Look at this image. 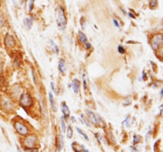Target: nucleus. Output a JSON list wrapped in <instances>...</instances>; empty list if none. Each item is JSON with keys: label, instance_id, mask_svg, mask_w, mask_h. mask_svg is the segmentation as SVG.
Returning a JSON list of instances; mask_svg holds the SVG:
<instances>
[{"label": "nucleus", "instance_id": "17", "mask_svg": "<svg viewBox=\"0 0 163 152\" xmlns=\"http://www.w3.org/2000/svg\"><path fill=\"white\" fill-rule=\"evenodd\" d=\"M149 6H150V9H155L158 6V0H150Z\"/></svg>", "mask_w": 163, "mask_h": 152}, {"label": "nucleus", "instance_id": "24", "mask_svg": "<svg viewBox=\"0 0 163 152\" xmlns=\"http://www.w3.org/2000/svg\"><path fill=\"white\" fill-rule=\"evenodd\" d=\"M6 24V20L3 14H0V27H3Z\"/></svg>", "mask_w": 163, "mask_h": 152}, {"label": "nucleus", "instance_id": "16", "mask_svg": "<svg viewBox=\"0 0 163 152\" xmlns=\"http://www.w3.org/2000/svg\"><path fill=\"white\" fill-rule=\"evenodd\" d=\"M80 121L82 122L84 124H86L88 127H91V124H90L89 121L88 120L87 117L84 115V114H80Z\"/></svg>", "mask_w": 163, "mask_h": 152}, {"label": "nucleus", "instance_id": "38", "mask_svg": "<svg viewBox=\"0 0 163 152\" xmlns=\"http://www.w3.org/2000/svg\"><path fill=\"white\" fill-rule=\"evenodd\" d=\"M2 72H3V65L0 64V75L2 74Z\"/></svg>", "mask_w": 163, "mask_h": 152}, {"label": "nucleus", "instance_id": "32", "mask_svg": "<svg viewBox=\"0 0 163 152\" xmlns=\"http://www.w3.org/2000/svg\"><path fill=\"white\" fill-rule=\"evenodd\" d=\"M113 23H114V25H115V27L119 28V24H118V21H117L116 19H113Z\"/></svg>", "mask_w": 163, "mask_h": 152}, {"label": "nucleus", "instance_id": "26", "mask_svg": "<svg viewBox=\"0 0 163 152\" xmlns=\"http://www.w3.org/2000/svg\"><path fill=\"white\" fill-rule=\"evenodd\" d=\"M34 2H35V0H29V12H31L34 9Z\"/></svg>", "mask_w": 163, "mask_h": 152}, {"label": "nucleus", "instance_id": "5", "mask_svg": "<svg viewBox=\"0 0 163 152\" xmlns=\"http://www.w3.org/2000/svg\"><path fill=\"white\" fill-rule=\"evenodd\" d=\"M14 128L17 131V132L21 136H26L29 133V129L22 122L20 121H15L14 124Z\"/></svg>", "mask_w": 163, "mask_h": 152}, {"label": "nucleus", "instance_id": "12", "mask_svg": "<svg viewBox=\"0 0 163 152\" xmlns=\"http://www.w3.org/2000/svg\"><path fill=\"white\" fill-rule=\"evenodd\" d=\"M49 102H50V105H51L53 111L55 112V111L57 110V107L55 106L54 98H53V93H52V92H49Z\"/></svg>", "mask_w": 163, "mask_h": 152}, {"label": "nucleus", "instance_id": "13", "mask_svg": "<svg viewBox=\"0 0 163 152\" xmlns=\"http://www.w3.org/2000/svg\"><path fill=\"white\" fill-rule=\"evenodd\" d=\"M58 68L61 73H64L65 71V61L64 59H61L58 63Z\"/></svg>", "mask_w": 163, "mask_h": 152}, {"label": "nucleus", "instance_id": "7", "mask_svg": "<svg viewBox=\"0 0 163 152\" xmlns=\"http://www.w3.org/2000/svg\"><path fill=\"white\" fill-rule=\"evenodd\" d=\"M36 142H37V136L34 135H31L26 137L24 141V146L26 147V149L34 148Z\"/></svg>", "mask_w": 163, "mask_h": 152}, {"label": "nucleus", "instance_id": "8", "mask_svg": "<svg viewBox=\"0 0 163 152\" xmlns=\"http://www.w3.org/2000/svg\"><path fill=\"white\" fill-rule=\"evenodd\" d=\"M4 44L7 48H13L16 46V41L12 35L7 33L4 38Z\"/></svg>", "mask_w": 163, "mask_h": 152}, {"label": "nucleus", "instance_id": "33", "mask_svg": "<svg viewBox=\"0 0 163 152\" xmlns=\"http://www.w3.org/2000/svg\"><path fill=\"white\" fill-rule=\"evenodd\" d=\"M159 110H160V114L162 115V117H163V105H161V106H160Z\"/></svg>", "mask_w": 163, "mask_h": 152}, {"label": "nucleus", "instance_id": "9", "mask_svg": "<svg viewBox=\"0 0 163 152\" xmlns=\"http://www.w3.org/2000/svg\"><path fill=\"white\" fill-rule=\"evenodd\" d=\"M61 112L64 114V118H68V117L70 116V110H69V108L68 106L66 103L63 101L61 103Z\"/></svg>", "mask_w": 163, "mask_h": 152}, {"label": "nucleus", "instance_id": "31", "mask_svg": "<svg viewBox=\"0 0 163 152\" xmlns=\"http://www.w3.org/2000/svg\"><path fill=\"white\" fill-rule=\"evenodd\" d=\"M84 45H85V48H86V49H90V48H92V44H90L89 42H86V43L84 44Z\"/></svg>", "mask_w": 163, "mask_h": 152}, {"label": "nucleus", "instance_id": "34", "mask_svg": "<svg viewBox=\"0 0 163 152\" xmlns=\"http://www.w3.org/2000/svg\"><path fill=\"white\" fill-rule=\"evenodd\" d=\"M50 86H51L52 90H53V91H54V92H56V90H55V88H54V83L52 82L51 83H50Z\"/></svg>", "mask_w": 163, "mask_h": 152}, {"label": "nucleus", "instance_id": "4", "mask_svg": "<svg viewBox=\"0 0 163 152\" xmlns=\"http://www.w3.org/2000/svg\"><path fill=\"white\" fill-rule=\"evenodd\" d=\"M0 105L3 110L7 111V112H12L14 109L13 102L7 96H1Z\"/></svg>", "mask_w": 163, "mask_h": 152}, {"label": "nucleus", "instance_id": "37", "mask_svg": "<svg viewBox=\"0 0 163 152\" xmlns=\"http://www.w3.org/2000/svg\"><path fill=\"white\" fill-rule=\"evenodd\" d=\"M142 77H143V80H147V75H145V73H142Z\"/></svg>", "mask_w": 163, "mask_h": 152}, {"label": "nucleus", "instance_id": "22", "mask_svg": "<svg viewBox=\"0 0 163 152\" xmlns=\"http://www.w3.org/2000/svg\"><path fill=\"white\" fill-rule=\"evenodd\" d=\"M129 119H130V117H127L126 118V120L123 121V124H125V126L127 127V128H129V127L131 126V124H132V123H133L131 120H129Z\"/></svg>", "mask_w": 163, "mask_h": 152}, {"label": "nucleus", "instance_id": "29", "mask_svg": "<svg viewBox=\"0 0 163 152\" xmlns=\"http://www.w3.org/2000/svg\"><path fill=\"white\" fill-rule=\"evenodd\" d=\"M31 74H32V77H33V80H34V83H37V79H36V75L35 73H34V70H31Z\"/></svg>", "mask_w": 163, "mask_h": 152}, {"label": "nucleus", "instance_id": "10", "mask_svg": "<svg viewBox=\"0 0 163 152\" xmlns=\"http://www.w3.org/2000/svg\"><path fill=\"white\" fill-rule=\"evenodd\" d=\"M80 82L78 79H73V81L72 82V87L73 90V92L75 94H78V92L80 90Z\"/></svg>", "mask_w": 163, "mask_h": 152}, {"label": "nucleus", "instance_id": "15", "mask_svg": "<svg viewBox=\"0 0 163 152\" xmlns=\"http://www.w3.org/2000/svg\"><path fill=\"white\" fill-rule=\"evenodd\" d=\"M63 146H64V139H63V136L60 134L58 139V151H60L63 148Z\"/></svg>", "mask_w": 163, "mask_h": 152}, {"label": "nucleus", "instance_id": "11", "mask_svg": "<svg viewBox=\"0 0 163 152\" xmlns=\"http://www.w3.org/2000/svg\"><path fill=\"white\" fill-rule=\"evenodd\" d=\"M33 21H34V18H33V17L26 18L24 19V22H23L24 25H25L27 29H30L31 28V26H32Z\"/></svg>", "mask_w": 163, "mask_h": 152}, {"label": "nucleus", "instance_id": "2", "mask_svg": "<svg viewBox=\"0 0 163 152\" xmlns=\"http://www.w3.org/2000/svg\"><path fill=\"white\" fill-rule=\"evenodd\" d=\"M19 104L23 106V108H29L34 105V100L31 94L26 92L21 94L19 98Z\"/></svg>", "mask_w": 163, "mask_h": 152}, {"label": "nucleus", "instance_id": "35", "mask_svg": "<svg viewBox=\"0 0 163 152\" xmlns=\"http://www.w3.org/2000/svg\"><path fill=\"white\" fill-rule=\"evenodd\" d=\"M128 15L130 16V18H135V16L134 15V14H131V13H129V14H128Z\"/></svg>", "mask_w": 163, "mask_h": 152}, {"label": "nucleus", "instance_id": "18", "mask_svg": "<svg viewBox=\"0 0 163 152\" xmlns=\"http://www.w3.org/2000/svg\"><path fill=\"white\" fill-rule=\"evenodd\" d=\"M0 87L3 89L7 87V82H6V80L4 79V77H3V76L0 77Z\"/></svg>", "mask_w": 163, "mask_h": 152}, {"label": "nucleus", "instance_id": "30", "mask_svg": "<svg viewBox=\"0 0 163 152\" xmlns=\"http://www.w3.org/2000/svg\"><path fill=\"white\" fill-rule=\"evenodd\" d=\"M26 152H38V150L36 148H29L26 149Z\"/></svg>", "mask_w": 163, "mask_h": 152}, {"label": "nucleus", "instance_id": "23", "mask_svg": "<svg viewBox=\"0 0 163 152\" xmlns=\"http://www.w3.org/2000/svg\"><path fill=\"white\" fill-rule=\"evenodd\" d=\"M61 129L63 132H65V122H64V117H61Z\"/></svg>", "mask_w": 163, "mask_h": 152}, {"label": "nucleus", "instance_id": "41", "mask_svg": "<svg viewBox=\"0 0 163 152\" xmlns=\"http://www.w3.org/2000/svg\"><path fill=\"white\" fill-rule=\"evenodd\" d=\"M17 150H18V152H23L22 151H21V149H20L18 147H17Z\"/></svg>", "mask_w": 163, "mask_h": 152}, {"label": "nucleus", "instance_id": "27", "mask_svg": "<svg viewBox=\"0 0 163 152\" xmlns=\"http://www.w3.org/2000/svg\"><path fill=\"white\" fill-rule=\"evenodd\" d=\"M118 52L120 54H124L125 53V48L122 45H118Z\"/></svg>", "mask_w": 163, "mask_h": 152}, {"label": "nucleus", "instance_id": "28", "mask_svg": "<svg viewBox=\"0 0 163 152\" xmlns=\"http://www.w3.org/2000/svg\"><path fill=\"white\" fill-rule=\"evenodd\" d=\"M83 85L84 89L86 90L87 89V82H86V77L84 75V74H83Z\"/></svg>", "mask_w": 163, "mask_h": 152}, {"label": "nucleus", "instance_id": "25", "mask_svg": "<svg viewBox=\"0 0 163 152\" xmlns=\"http://www.w3.org/2000/svg\"><path fill=\"white\" fill-rule=\"evenodd\" d=\"M140 141H141L140 136H137V135H134V136H133V142H134V144L138 143Z\"/></svg>", "mask_w": 163, "mask_h": 152}, {"label": "nucleus", "instance_id": "20", "mask_svg": "<svg viewBox=\"0 0 163 152\" xmlns=\"http://www.w3.org/2000/svg\"><path fill=\"white\" fill-rule=\"evenodd\" d=\"M49 42H50V44H51L52 48H53V51H54L55 53H57V54L59 53V49H58V46H57V44H55L54 42L52 41V40H50V41H49Z\"/></svg>", "mask_w": 163, "mask_h": 152}, {"label": "nucleus", "instance_id": "42", "mask_svg": "<svg viewBox=\"0 0 163 152\" xmlns=\"http://www.w3.org/2000/svg\"><path fill=\"white\" fill-rule=\"evenodd\" d=\"M1 2H2V0H0V6H1Z\"/></svg>", "mask_w": 163, "mask_h": 152}, {"label": "nucleus", "instance_id": "1", "mask_svg": "<svg viewBox=\"0 0 163 152\" xmlns=\"http://www.w3.org/2000/svg\"><path fill=\"white\" fill-rule=\"evenodd\" d=\"M56 22L59 29L64 30L67 25V18L65 15L64 8L61 6H58L56 8Z\"/></svg>", "mask_w": 163, "mask_h": 152}, {"label": "nucleus", "instance_id": "3", "mask_svg": "<svg viewBox=\"0 0 163 152\" xmlns=\"http://www.w3.org/2000/svg\"><path fill=\"white\" fill-rule=\"evenodd\" d=\"M151 47L154 51L159 49L163 45V34L162 33H157L153 35L151 40H150Z\"/></svg>", "mask_w": 163, "mask_h": 152}, {"label": "nucleus", "instance_id": "36", "mask_svg": "<svg viewBox=\"0 0 163 152\" xmlns=\"http://www.w3.org/2000/svg\"><path fill=\"white\" fill-rule=\"evenodd\" d=\"M121 11H122V13H123V14H124V15H127V12H126V11H125L123 9V8H121Z\"/></svg>", "mask_w": 163, "mask_h": 152}, {"label": "nucleus", "instance_id": "21", "mask_svg": "<svg viewBox=\"0 0 163 152\" xmlns=\"http://www.w3.org/2000/svg\"><path fill=\"white\" fill-rule=\"evenodd\" d=\"M77 132H78L80 133V135H81V136H83L84 138V139H85V140H87V141H88V140H89V139H88V136H87L86 134H85V133L83 131H82V130L80 129V128H77Z\"/></svg>", "mask_w": 163, "mask_h": 152}, {"label": "nucleus", "instance_id": "14", "mask_svg": "<svg viewBox=\"0 0 163 152\" xmlns=\"http://www.w3.org/2000/svg\"><path fill=\"white\" fill-rule=\"evenodd\" d=\"M79 40L82 43V44H85L86 42H88V38H87L86 35L83 32L80 31L79 33Z\"/></svg>", "mask_w": 163, "mask_h": 152}, {"label": "nucleus", "instance_id": "39", "mask_svg": "<svg viewBox=\"0 0 163 152\" xmlns=\"http://www.w3.org/2000/svg\"><path fill=\"white\" fill-rule=\"evenodd\" d=\"M160 95H161V97L162 98L163 97V88L161 90V91H160Z\"/></svg>", "mask_w": 163, "mask_h": 152}, {"label": "nucleus", "instance_id": "19", "mask_svg": "<svg viewBox=\"0 0 163 152\" xmlns=\"http://www.w3.org/2000/svg\"><path fill=\"white\" fill-rule=\"evenodd\" d=\"M73 129H72L70 125H68V126L67 127V137L68 139H71V138L73 137Z\"/></svg>", "mask_w": 163, "mask_h": 152}, {"label": "nucleus", "instance_id": "40", "mask_svg": "<svg viewBox=\"0 0 163 152\" xmlns=\"http://www.w3.org/2000/svg\"><path fill=\"white\" fill-rule=\"evenodd\" d=\"M71 120H72V121H73V122H76V119H75V118H74L73 117H71Z\"/></svg>", "mask_w": 163, "mask_h": 152}, {"label": "nucleus", "instance_id": "6", "mask_svg": "<svg viewBox=\"0 0 163 152\" xmlns=\"http://www.w3.org/2000/svg\"><path fill=\"white\" fill-rule=\"evenodd\" d=\"M86 113L88 115V117L89 118L90 121L92 124H96V125H101L103 124L102 119L97 114H95L93 112L90 110H86Z\"/></svg>", "mask_w": 163, "mask_h": 152}]
</instances>
